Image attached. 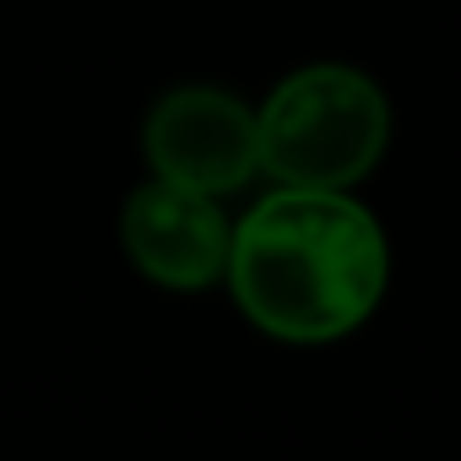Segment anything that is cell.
<instances>
[{
    "mask_svg": "<svg viewBox=\"0 0 461 461\" xmlns=\"http://www.w3.org/2000/svg\"><path fill=\"white\" fill-rule=\"evenodd\" d=\"M141 152L152 179H168L201 195L245 190L261 174L256 109L240 93L212 82L168 87L141 120Z\"/></svg>",
    "mask_w": 461,
    "mask_h": 461,
    "instance_id": "cell-3",
    "label": "cell"
},
{
    "mask_svg": "<svg viewBox=\"0 0 461 461\" xmlns=\"http://www.w3.org/2000/svg\"><path fill=\"white\" fill-rule=\"evenodd\" d=\"M228 234H234V222L222 217L217 195H201V190H185L168 179L136 185L120 212V245H125L131 267L147 283L174 288V294L222 283Z\"/></svg>",
    "mask_w": 461,
    "mask_h": 461,
    "instance_id": "cell-4",
    "label": "cell"
},
{
    "mask_svg": "<svg viewBox=\"0 0 461 461\" xmlns=\"http://www.w3.org/2000/svg\"><path fill=\"white\" fill-rule=\"evenodd\" d=\"M222 283L256 331L326 348L380 310L391 240L353 190L277 185L234 222Z\"/></svg>",
    "mask_w": 461,
    "mask_h": 461,
    "instance_id": "cell-1",
    "label": "cell"
},
{
    "mask_svg": "<svg viewBox=\"0 0 461 461\" xmlns=\"http://www.w3.org/2000/svg\"><path fill=\"white\" fill-rule=\"evenodd\" d=\"M261 174L304 190H353L391 152L385 87L342 60H315L283 77L256 109Z\"/></svg>",
    "mask_w": 461,
    "mask_h": 461,
    "instance_id": "cell-2",
    "label": "cell"
}]
</instances>
